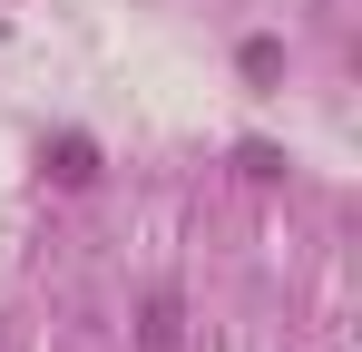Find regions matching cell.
<instances>
[{"label": "cell", "instance_id": "6da1fadb", "mask_svg": "<svg viewBox=\"0 0 362 352\" xmlns=\"http://www.w3.org/2000/svg\"><path fill=\"white\" fill-rule=\"evenodd\" d=\"M137 352H186V293L177 284H157L137 303Z\"/></svg>", "mask_w": 362, "mask_h": 352}]
</instances>
